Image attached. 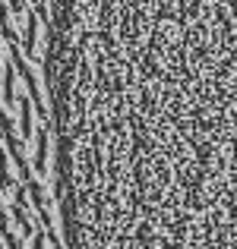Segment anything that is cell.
<instances>
[{
  "mask_svg": "<svg viewBox=\"0 0 237 249\" xmlns=\"http://www.w3.org/2000/svg\"><path fill=\"white\" fill-rule=\"evenodd\" d=\"M6 152H10V148H0V193H13V177H10Z\"/></svg>",
  "mask_w": 237,
  "mask_h": 249,
  "instance_id": "3957f363",
  "label": "cell"
},
{
  "mask_svg": "<svg viewBox=\"0 0 237 249\" xmlns=\"http://www.w3.org/2000/svg\"><path fill=\"white\" fill-rule=\"evenodd\" d=\"M48 243V231H35V240H32V249H44Z\"/></svg>",
  "mask_w": 237,
  "mask_h": 249,
  "instance_id": "277c9868",
  "label": "cell"
},
{
  "mask_svg": "<svg viewBox=\"0 0 237 249\" xmlns=\"http://www.w3.org/2000/svg\"><path fill=\"white\" fill-rule=\"evenodd\" d=\"M57 0H0V76L25 54L48 73L57 54Z\"/></svg>",
  "mask_w": 237,
  "mask_h": 249,
  "instance_id": "6da1fadb",
  "label": "cell"
},
{
  "mask_svg": "<svg viewBox=\"0 0 237 249\" xmlns=\"http://www.w3.org/2000/svg\"><path fill=\"white\" fill-rule=\"evenodd\" d=\"M35 170L38 174H44V177H54L51 174V167H48V148H51V123L44 120L41 126H38V133H35Z\"/></svg>",
  "mask_w": 237,
  "mask_h": 249,
  "instance_id": "7a4b0ae2",
  "label": "cell"
},
{
  "mask_svg": "<svg viewBox=\"0 0 237 249\" xmlns=\"http://www.w3.org/2000/svg\"><path fill=\"white\" fill-rule=\"evenodd\" d=\"M3 243H6V240H3V237H0V249H3Z\"/></svg>",
  "mask_w": 237,
  "mask_h": 249,
  "instance_id": "5b68a950",
  "label": "cell"
}]
</instances>
